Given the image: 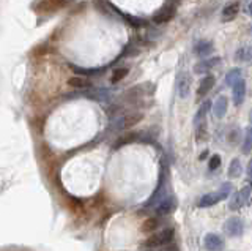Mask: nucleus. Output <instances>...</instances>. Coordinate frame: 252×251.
<instances>
[{"label": "nucleus", "instance_id": "nucleus-13", "mask_svg": "<svg viewBox=\"0 0 252 251\" xmlns=\"http://www.w3.org/2000/svg\"><path fill=\"white\" fill-rule=\"evenodd\" d=\"M238 13H240V3L238 2L227 3L224 6V10H222V21L224 22H230V21H233L236 16H238Z\"/></svg>", "mask_w": 252, "mask_h": 251}, {"label": "nucleus", "instance_id": "nucleus-32", "mask_svg": "<svg viewBox=\"0 0 252 251\" xmlns=\"http://www.w3.org/2000/svg\"><path fill=\"white\" fill-rule=\"evenodd\" d=\"M248 32H249V35H252V26L249 27V30H248Z\"/></svg>", "mask_w": 252, "mask_h": 251}, {"label": "nucleus", "instance_id": "nucleus-19", "mask_svg": "<svg viewBox=\"0 0 252 251\" xmlns=\"http://www.w3.org/2000/svg\"><path fill=\"white\" fill-rule=\"evenodd\" d=\"M215 84H216V79H215V76H205L200 85H199V89H197V95L199 97H205L208 92H211V89L215 87Z\"/></svg>", "mask_w": 252, "mask_h": 251}, {"label": "nucleus", "instance_id": "nucleus-16", "mask_svg": "<svg viewBox=\"0 0 252 251\" xmlns=\"http://www.w3.org/2000/svg\"><path fill=\"white\" fill-rule=\"evenodd\" d=\"M123 120H125V130H129L134 127V125H137L139 122L144 120V112L132 111L128 114H123Z\"/></svg>", "mask_w": 252, "mask_h": 251}, {"label": "nucleus", "instance_id": "nucleus-22", "mask_svg": "<svg viewBox=\"0 0 252 251\" xmlns=\"http://www.w3.org/2000/svg\"><path fill=\"white\" fill-rule=\"evenodd\" d=\"M129 74V68L128 67H118L112 72V76H110V81L112 84H118L120 81H123L126 76Z\"/></svg>", "mask_w": 252, "mask_h": 251}, {"label": "nucleus", "instance_id": "nucleus-27", "mask_svg": "<svg viewBox=\"0 0 252 251\" xmlns=\"http://www.w3.org/2000/svg\"><path fill=\"white\" fill-rule=\"evenodd\" d=\"M220 166V156L216 153V155H213L211 158H210V163H208V168L210 171H216L218 168Z\"/></svg>", "mask_w": 252, "mask_h": 251}, {"label": "nucleus", "instance_id": "nucleus-11", "mask_svg": "<svg viewBox=\"0 0 252 251\" xmlns=\"http://www.w3.org/2000/svg\"><path fill=\"white\" fill-rule=\"evenodd\" d=\"M232 89H233V105L241 106L244 98H246V81L241 77V79L236 82Z\"/></svg>", "mask_w": 252, "mask_h": 251}, {"label": "nucleus", "instance_id": "nucleus-28", "mask_svg": "<svg viewBox=\"0 0 252 251\" xmlns=\"http://www.w3.org/2000/svg\"><path fill=\"white\" fill-rule=\"evenodd\" d=\"M246 174H248V180L252 183V160L248 163V169H246Z\"/></svg>", "mask_w": 252, "mask_h": 251}, {"label": "nucleus", "instance_id": "nucleus-14", "mask_svg": "<svg viewBox=\"0 0 252 251\" xmlns=\"http://www.w3.org/2000/svg\"><path fill=\"white\" fill-rule=\"evenodd\" d=\"M227 109H228L227 97H219L215 101V105H213V114H215V117H218V119H222V117L227 114Z\"/></svg>", "mask_w": 252, "mask_h": 251}, {"label": "nucleus", "instance_id": "nucleus-5", "mask_svg": "<svg viewBox=\"0 0 252 251\" xmlns=\"http://www.w3.org/2000/svg\"><path fill=\"white\" fill-rule=\"evenodd\" d=\"M251 196H252V188L251 186L241 188L240 191H236L230 198V202H228V209H230V210H240V209H243L252 199Z\"/></svg>", "mask_w": 252, "mask_h": 251}, {"label": "nucleus", "instance_id": "nucleus-24", "mask_svg": "<svg viewBox=\"0 0 252 251\" xmlns=\"http://www.w3.org/2000/svg\"><path fill=\"white\" fill-rule=\"evenodd\" d=\"M243 172V166H241V161L238 158H233L230 166H228V176H230L232 179H236L240 177Z\"/></svg>", "mask_w": 252, "mask_h": 251}, {"label": "nucleus", "instance_id": "nucleus-4", "mask_svg": "<svg viewBox=\"0 0 252 251\" xmlns=\"http://www.w3.org/2000/svg\"><path fill=\"white\" fill-rule=\"evenodd\" d=\"M155 84L152 82H145V84H140V85H134V87H131L128 92L125 93V100L128 101H137L140 100L142 97L145 95H153L155 93Z\"/></svg>", "mask_w": 252, "mask_h": 251}, {"label": "nucleus", "instance_id": "nucleus-29", "mask_svg": "<svg viewBox=\"0 0 252 251\" xmlns=\"http://www.w3.org/2000/svg\"><path fill=\"white\" fill-rule=\"evenodd\" d=\"M236 135H238V131L235 130V131H232V136L228 138V141H230L232 144H236Z\"/></svg>", "mask_w": 252, "mask_h": 251}, {"label": "nucleus", "instance_id": "nucleus-12", "mask_svg": "<svg viewBox=\"0 0 252 251\" xmlns=\"http://www.w3.org/2000/svg\"><path fill=\"white\" fill-rule=\"evenodd\" d=\"M218 65H220V59L219 57H215V59H205L202 62H199L195 67H194V72L197 74H202V73H207L210 72L211 68H216Z\"/></svg>", "mask_w": 252, "mask_h": 251}, {"label": "nucleus", "instance_id": "nucleus-17", "mask_svg": "<svg viewBox=\"0 0 252 251\" xmlns=\"http://www.w3.org/2000/svg\"><path fill=\"white\" fill-rule=\"evenodd\" d=\"M213 51H215V46H213L211 41H207V40L197 43L195 48H194V52H195L197 57H208L213 54Z\"/></svg>", "mask_w": 252, "mask_h": 251}, {"label": "nucleus", "instance_id": "nucleus-25", "mask_svg": "<svg viewBox=\"0 0 252 251\" xmlns=\"http://www.w3.org/2000/svg\"><path fill=\"white\" fill-rule=\"evenodd\" d=\"M251 152H252V127L246 130L244 143H243V153H251Z\"/></svg>", "mask_w": 252, "mask_h": 251}, {"label": "nucleus", "instance_id": "nucleus-2", "mask_svg": "<svg viewBox=\"0 0 252 251\" xmlns=\"http://www.w3.org/2000/svg\"><path fill=\"white\" fill-rule=\"evenodd\" d=\"M232 191H233L232 183L225 182V183L220 185V188L218 191L203 194L202 198L199 199V202H197V206H199V207H213V206H216V204H219L220 201L227 199L228 196L232 194Z\"/></svg>", "mask_w": 252, "mask_h": 251}, {"label": "nucleus", "instance_id": "nucleus-31", "mask_svg": "<svg viewBox=\"0 0 252 251\" xmlns=\"http://www.w3.org/2000/svg\"><path fill=\"white\" fill-rule=\"evenodd\" d=\"M249 13H251V16H252V3L249 5Z\"/></svg>", "mask_w": 252, "mask_h": 251}, {"label": "nucleus", "instance_id": "nucleus-7", "mask_svg": "<svg viewBox=\"0 0 252 251\" xmlns=\"http://www.w3.org/2000/svg\"><path fill=\"white\" fill-rule=\"evenodd\" d=\"M191 84H192V77L189 73L181 72L177 76V93L180 98H186L191 92Z\"/></svg>", "mask_w": 252, "mask_h": 251}, {"label": "nucleus", "instance_id": "nucleus-18", "mask_svg": "<svg viewBox=\"0 0 252 251\" xmlns=\"http://www.w3.org/2000/svg\"><path fill=\"white\" fill-rule=\"evenodd\" d=\"M68 85L74 89H92V81L85 76H73L68 79Z\"/></svg>", "mask_w": 252, "mask_h": 251}, {"label": "nucleus", "instance_id": "nucleus-15", "mask_svg": "<svg viewBox=\"0 0 252 251\" xmlns=\"http://www.w3.org/2000/svg\"><path fill=\"white\" fill-rule=\"evenodd\" d=\"M161 226H162V218H159V215L153 216V218H148L144 221V224H142V232L153 234L155 231L159 229Z\"/></svg>", "mask_w": 252, "mask_h": 251}, {"label": "nucleus", "instance_id": "nucleus-3", "mask_svg": "<svg viewBox=\"0 0 252 251\" xmlns=\"http://www.w3.org/2000/svg\"><path fill=\"white\" fill-rule=\"evenodd\" d=\"M173 237H175V229L173 227H164L161 232L152 234L150 237L142 243L144 248H161V247H167L172 243Z\"/></svg>", "mask_w": 252, "mask_h": 251}, {"label": "nucleus", "instance_id": "nucleus-20", "mask_svg": "<svg viewBox=\"0 0 252 251\" xmlns=\"http://www.w3.org/2000/svg\"><path fill=\"white\" fill-rule=\"evenodd\" d=\"M235 62H243V64H251L252 62V44L243 46L235 52Z\"/></svg>", "mask_w": 252, "mask_h": 251}, {"label": "nucleus", "instance_id": "nucleus-6", "mask_svg": "<svg viewBox=\"0 0 252 251\" xmlns=\"http://www.w3.org/2000/svg\"><path fill=\"white\" fill-rule=\"evenodd\" d=\"M224 231L230 237H240L244 232V223L240 216H230L227 218V221L224 223Z\"/></svg>", "mask_w": 252, "mask_h": 251}, {"label": "nucleus", "instance_id": "nucleus-26", "mask_svg": "<svg viewBox=\"0 0 252 251\" xmlns=\"http://www.w3.org/2000/svg\"><path fill=\"white\" fill-rule=\"evenodd\" d=\"M197 143H203V141H207L208 139V131H207V125L200 123V125H197Z\"/></svg>", "mask_w": 252, "mask_h": 251}, {"label": "nucleus", "instance_id": "nucleus-10", "mask_svg": "<svg viewBox=\"0 0 252 251\" xmlns=\"http://www.w3.org/2000/svg\"><path fill=\"white\" fill-rule=\"evenodd\" d=\"M203 245L208 251H222L224 250V239L218 234H207L203 239Z\"/></svg>", "mask_w": 252, "mask_h": 251}, {"label": "nucleus", "instance_id": "nucleus-1", "mask_svg": "<svg viewBox=\"0 0 252 251\" xmlns=\"http://www.w3.org/2000/svg\"><path fill=\"white\" fill-rule=\"evenodd\" d=\"M167 183H169V164L167 161H162L161 163V172H159V180H158V186L155 193L152 194V198H150L145 204V209H155L158 204H159L165 196H169L170 193L167 191Z\"/></svg>", "mask_w": 252, "mask_h": 251}, {"label": "nucleus", "instance_id": "nucleus-33", "mask_svg": "<svg viewBox=\"0 0 252 251\" xmlns=\"http://www.w3.org/2000/svg\"><path fill=\"white\" fill-rule=\"evenodd\" d=\"M251 123H252V112H251Z\"/></svg>", "mask_w": 252, "mask_h": 251}, {"label": "nucleus", "instance_id": "nucleus-30", "mask_svg": "<svg viewBox=\"0 0 252 251\" xmlns=\"http://www.w3.org/2000/svg\"><path fill=\"white\" fill-rule=\"evenodd\" d=\"M164 251H178V250H177L175 245H167V247L164 248Z\"/></svg>", "mask_w": 252, "mask_h": 251}, {"label": "nucleus", "instance_id": "nucleus-9", "mask_svg": "<svg viewBox=\"0 0 252 251\" xmlns=\"http://www.w3.org/2000/svg\"><path fill=\"white\" fill-rule=\"evenodd\" d=\"M173 16H175V5L167 3L153 14V21L156 24H164V22H169Z\"/></svg>", "mask_w": 252, "mask_h": 251}, {"label": "nucleus", "instance_id": "nucleus-8", "mask_svg": "<svg viewBox=\"0 0 252 251\" xmlns=\"http://www.w3.org/2000/svg\"><path fill=\"white\" fill-rule=\"evenodd\" d=\"M177 206H178L177 199L173 198L172 194H169V196H165V198H164L159 204H158L156 207H155V212H156V215L164 216V215L172 214V212L177 209Z\"/></svg>", "mask_w": 252, "mask_h": 251}, {"label": "nucleus", "instance_id": "nucleus-21", "mask_svg": "<svg viewBox=\"0 0 252 251\" xmlns=\"http://www.w3.org/2000/svg\"><path fill=\"white\" fill-rule=\"evenodd\" d=\"M210 108H211V101H205V103L199 108V111H197V114L194 117V123L195 125H200V123L205 122V117H207Z\"/></svg>", "mask_w": 252, "mask_h": 251}, {"label": "nucleus", "instance_id": "nucleus-23", "mask_svg": "<svg viewBox=\"0 0 252 251\" xmlns=\"http://www.w3.org/2000/svg\"><path fill=\"white\" fill-rule=\"evenodd\" d=\"M241 79V70L235 68V70H230L227 74H225V85L228 87H233V85Z\"/></svg>", "mask_w": 252, "mask_h": 251}]
</instances>
